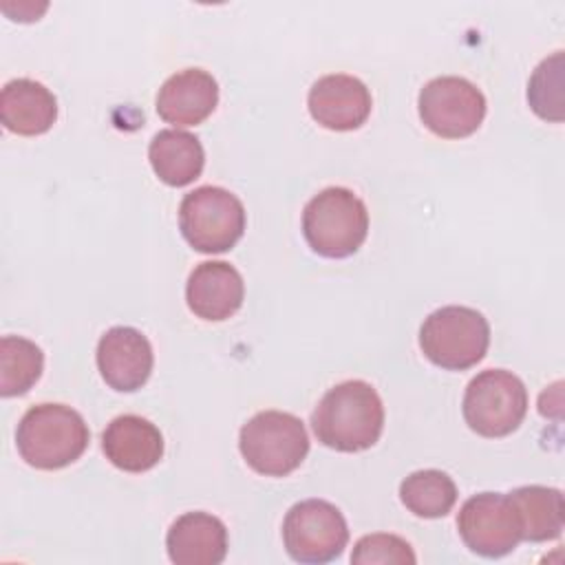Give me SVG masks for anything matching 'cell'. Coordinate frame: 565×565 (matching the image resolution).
I'll list each match as a JSON object with an SVG mask.
<instances>
[{
    "instance_id": "ba28073f",
    "label": "cell",
    "mask_w": 565,
    "mask_h": 565,
    "mask_svg": "<svg viewBox=\"0 0 565 565\" xmlns=\"http://www.w3.org/2000/svg\"><path fill=\"white\" fill-rule=\"evenodd\" d=\"M282 543L298 563L322 565L338 558L349 543L344 514L324 499H305L289 508L282 521Z\"/></svg>"
},
{
    "instance_id": "8fae6325",
    "label": "cell",
    "mask_w": 565,
    "mask_h": 565,
    "mask_svg": "<svg viewBox=\"0 0 565 565\" xmlns=\"http://www.w3.org/2000/svg\"><path fill=\"white\" fill-rule=\"evenodd\" d=\"M95 358L104 382L121 393L141 388L154 364L148 338L135 327H110L99 338Z\"/></svg>"
},
{
    "instance_id": "2e32d148",
    "label": "cell",
    "mask_w": 565,
    "mask_h": 565,
    "mask_svg": "<svg viewBox=\"0 0 565 565\" xmlns=\"http://www.w3.org/2000/svg\"><path fill=\"white\" fill-rule=\"evenodd\" d=\"M166 547L177 565H218L227 556V527L210 512H185L170 525Z\"/></svg>"
},
{
    "instance_id": "ffe728a7",
    "label": "cell",
    "mask_w": 565,
    "mask_h": 565,
    "mask_svg": "<svg viewBox=\"0 0 565 565\" xmlns=\"http://www.w3.org/2000/svg\"><path fill=\"white\" fill-rule=\"evenodd\" d=\"M399 501L415 516L439 519L452 510L457 486L444 470H415L399 483Z\"/></svg>"
},
{
    "instance_id": "7c38bea8",
    "label": "cell",
    "mask_w": 565,
    "mask_h": 565,
    "mask_svg": "<svg viewBox=\"0 0 565 565\" xmlns=\"http://www.w3.org/2000/svg\"><path fill=\"white\" fill-rule=\"evenodd\" d=\"M311 117L329 130H355L371 115V93L366 84L347 73H331L316 79L307 95Z\"/></svg>"
},
{
    "instance_id": "7a4b0ae2",
    "label": "cell",
    "mask_w": 565,
    "mask_h": 565,
    "mask_svg": "<svg viewBox=\"0 0 565 565\" xmlns=\"http://www.w3.org/2000/svg\"><path fill=\"white\" fill-rule=\"evenodd\" d=\"M90 439L84 417L66 404L31 406L15 430L20 457L38 470H60L82 457Z\"/></svg>"
},
{
    "instance_id": "8992f818",
    "label": "cell",
    "mask_w": 565,
    "mask_h": 565,
    "mask_svg": "<svg viewBox=\"0 0 565 565\" xmlns=\"http://www.w3.org/2000/svg\"><path fill=\"white\" fill-rule=\"evenodd\" d=\"M179 230L196 252L221 254L243 236L245 207L230 190L201 185L181 199Z\"/></svg>"
},
{
    "instance_id": "6da1fadb",
    "label": "cell",
    "mask_w": 565,
    "mask_h": 565,
    "mask_svg": "<svg viewBox=\"0 0 565 565\" xmlns=\"http://www.w3.org/2000/svg\"><path fill=\"white\" fill-rule=\"evenodd\" d=\"M311 428L320 444L338 452L371 448L384 428V406L377 391L364 380L331 386L311 413Z\"/></svg>"
},
{
    "instance_id": "5b68a950",
    "label": "cell",
    "mask_w": 565,
    "mask_h": 565,
    "mask_svg": "<svg viewBox=\"0 0 565 565\" xmlns=\"http://www.w3.org/2000/svg\"><path fill=\"white\" fill-rule=\"evenodd\" d=\"M238 448L254 472L285 477L305 461L309 435L300 417L285 411H260L241 426Z\"/></svg>"
},
{
    "instance_id": "4fadbf2b",
    "label": "cell",
    "mask_w": 565,
    "mask_h": 565,
    "mask_svg": "<svg viewBox=\"0 0 565 565\" xmlns=\"http://www.w3.org/2000/svg\"><path fill=\"white\" fill-rule=\"evenodd\" d=\"M245 298L241 271L225 260L199 263L185 285V300L194 316L218 322L236 313Z\"/></svg>"
},
{
    "instance_id": "d6986e66",
    "label": "cell",
    "mask_w": 565,
    "mask_h": 565,
    "mask_svg": "<svg viewBox=\"0 0 565 565\" xmlns=\"http://www.w3.org/2000/svg\"><path fill=\"white\" fill-rule=\"evenodd\" d=\"M508 497L516 510L523 541L545 543L561 536L565 519L561 490L547 486H521L508 492Z\"/></svg>"
},
{
    "instance_id": "9c48e42d",
    "label": "cell",
    "mask_w": 565,
    "mask_h": 565,
    "mask_svg": "<svg viewBox=\"0 0 565 565\" xmlns=\"http://www.w3.org/2000/svg\"><path fill=\"white\" fill-rule=\"evenodd\" d=\"M422 124L437 137L461 139L472 135L486 117L483 93L459 75H441L424 84L417 97Z\"/></svg>"
},
{
    "instance_id": "52a82bcc",
    "label": "cell",
    "mask_w": 565,
    "mask_h": 565,
    "mask_svg": "<svg viewBox=\"0 0 565 565\" xmlns=\"http://www.w3.org/2000/svg\"><path fill=\"white\" fill-rule=\"evenodd\" d=\"M463 419L481 437H505L519 428L527 413V388L505 369L477 373L463 393Z\"/></svg>"
},
{
    "instance_id": "603a6c76",
    "label": "cell",
    "mask_w": 565,
    "mask_h": 565,
    "mask_svg": "<svg viewBox=\"0 0 565 565\" xmlns=\"http://www.w3.org/2000/svg\"><path fill=\"white\" fill-rule=\"evenodd\" d=\"M417 561L408 541L397 534H366L362 536L351 554V563L355 565H413Z\"/></svg>"
},
{
    "instance_id": "5bb4252c",
    "label": "cell",
    "mask_w": 565,
    "mask_h": 565,
    "mask_svg": "<svg viewBox=\"0 0 565 565\" xmlns=\"http://www.w3.org/2000/svg\"><path fill=\"white\" fill-rule=\"evenodd\" d=\"M218 104V84L203 68H183L170 75L157 93V115L174 126L205 121Z\"/></svg>"
},
{
    "instance_id": "e0dca14e",
    "label": "cell",
    "mask_w": 565,
    "mask_h": 565,
    "mask_svg": "<svg viewBox=\"0 0 565 565\" xmlns=\"http://www.w3.org/2000/svg\"><path fill=\"white\" fill-rule=\"evenodd\" d=\"M0 119L15 135H42L57 119V99L42 82L29 77L11 79L0 93Z\"/></svg>"
},
{
    "instance_id": "9a60e30c",
    "label": "cell",
    "mask_w": 565,
    "mask_h": 565,
    "mask_svg": "<svg viewBox=\"0 0 565 565\" xmlns=\"http://www.w3.org/2000/svg\"><path fill=\"white\" fill-rule=\"evenodd\" d=\"M102 450L115 468L146 472L163 457V435L141 415H119L104 428Z\"/></svg>"
},
{
    "instance_id": "3957f363",
    "label": "cell",
    "mask_w": 565,
    "mask_h": 565,
    "mask_svg": "<svg viewBox=\"0 0 565 565\" xmlns=\"http://www.w3.org/2000/svg\"><path fill=\"white\" fill-rule=\"evenodd\" d=\"M366 232V205L349 188H324L311 196L302 210L305 241L324 258H347L355 254L362 247Z\"/></svg>"
},
{
    "instance_id": "44dd1931",
    "label": "cell",
    "mask_w": 565,
    "mask_h": 565,
    "mask_svg": "<svg viewBox=\"0 0 565 565\" xmlns=\"http://www.w3.org/2000/svg\"><path fill=\"white\" fill-rule=\"evenodd\" d=\"M42 349L22 335L0 340V393L2 397L24 395L42 375Z\"/></svg>"
},
{
    "instance_id": "ac0fdd59",
    "label": "cell",
    "mask_w": 565,
    "mask_h": 565,
    "mask_svg": "<svg viewBox=\"0 0 565 565\" xmlns=\"http://www.w3.org/2000/svg\"><path fill=\"white\" fill-rule=\"evenodd\" d=\"M148 159L154 174L172 188H183L201 177L205 152L196 135L179 128L159 130L150 146Z\"/></svg>"
},
{
    "instance_id": "7402d4cb",
    "label": "cell",
    "mask_w": 565,
    "mask_h": 565,
    "mask_svg": "<svg viewBox=\"0 0 565 565\" xmlns=\"http://www.w3.org/2000/svg\"><path fill=\"white\" fill-rule=\"evenodd\" d=\"M527 102L541 119H563V51L545 57L534 68L527 82Z\"/></svg>"
},
{
    "instance_id": "30bf717a",
    "label": "cell",
    "mask_w": 565,
    "mask_h": 565,
    "mask_svg": "<svg viewBox=\"0 0 565 565\" xmlns=\"http://www.w3.org/2000/svg\"><path fill=\"white\" fill-rule=\"evenodd\" d=\"M457 530L466 547L483 558L510 554L521 539V523L508 494H472L457 514Z\"/></svg>"
},
{
    "instance_id": "277c9868",
    "label": "cell",
    "mask_w": 565,
    "mask_h": 565,
    "mask_svg": "<svg viewBox=\"0 0 565 565\" xmlns=\"http://www.w3.org/2000/svg\"><path fill=\"white\" fill-rule=\"evenodd\" d=\"M419 347L435 366L466 371L486 358L490 324L486 316L472 307L446 305L422 322Z\"/></svg>"
}]
</instances>
